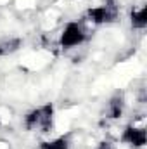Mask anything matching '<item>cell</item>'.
Instances as JSON below:
<instances>
[{"label": "cell", "mask_w": 147, "mask_h": 149, "mask_svg": "<svg viewBox=\"0 0 147 149\" xmlns=\"http://www.w3.org/2000/svg\"><path fill=\"white\" fill-rule=\"evenodd\" d=\"M130 23H132V28L135 30H144L147 26V9L146 5H140L139 9H133L132 14H130Z\"/></svg>", "instance_id": "cell-7"}, {"label": "cell", "mask_w": 147, "mask_h": 149, "mask_svg": "<svg viewBox=\"0 0 147 149\" xmlns=\"http://www.w3.org/2000/svg\"><path fill=\"white\" fill-rule=\"evenodd\" d=\"M123 111H125V95L123 92H114L102 111V116L106 120H119L123 116Z\"/></svg>", "instance_id": "cell-5"}, {"label": "cell", "mask_w": 147, "mask_h": 149, "mask_svg": "<svg viewBox=\"0 0 147 149\" xmlns=\"http://www.w3.org/2000/svg\"><path fill=\"white\" fill-rule=\"evenodd\" d=\"M23 127L28 132L49 134L54 128V104L47 102L43 106H38L28 111L23 118Z\"/></svg>", "instance_id": "cell-1"}, {"label": "cell", "mask_w": 147, "mask_h": 149, "mask_svg": "<svg viewBox=\"0 0 147 149\" xmlns=\"http://www.w3.org/2000/svg\"><path fill=\"white\" fill-rule=\"evenodd\" d=\"M121 142L130 146L133 149H140L146 146L147 142V134H146V125H144V120L140 123L133 121L130 125L125 127L123 134H121Z\"/></svg>", "instance_id": "cell-4"}, {"label": "cell", "mask_w": 147, "mask_h": 149, "mask_svg": "<svg viewBox=\"0 0 147 149\" xmlns=\"http://www.w3.org/2000/svg\"><path fill=\"white\" fill-rule=\"evenodd\" d=\"M119 19V7L114 0H106L102 5H97V7H92L85 12V17L83 21L90 23V24H111V23H116Z\"/></svg>", "instance_id": "cell-2"}, {"label": "cell", "mask_w": 147, "mask_h": 149, "mask_svg": "<svg viewBox=\"0 0 147 149\" xmlns=\"http://www.w3.org/2000/svg\"><path fill=\"white\" fill-rule=\"evenodd\" d=\"M88 40V31L83 24V21H71L68 23L59 37V45L62 49H74Z\"/></svg>", "instance_id": "cell-3"}, {"label": "cell", "mask_w": 147, "mask_h": 149, "mask_svg": "<svg viewBox=\"0 0 147 149\" xmlns=\"http://www.w3.org/2000/svg\"><path fill=\"white\" fill-rule=\"evenodd\" d=\"M23 47V38L19 37H3L0 38V57L12 56Z\"/></svg>", "instance_id": "cell-6"}, {"label": "cell", "mask_w": 147, "mask_h": 149, "mask_svg": "<svg viewBox=\"0 0 147 149\" xmlns=\"http://www.w3.org/2000/svg\"><path fill=\"white\" fill-rule=\"evenodd\" d=\"M38 149H69V139L68 137H55L50 141L40 142Z\"/></svg>", "instance_id": "cell-8"}, {"label": "cell", "mask_w": 147, "mask_h": 149, "mask_svg": "<svg viewBox=\"0 0 147 149\" xmlns=\"http://www.w3.org/2000/svg\"><path fill=\"white\" fill-rule=\"evenodd\" d=\"M95 149H114V146L111 144L109 141H102V142H101V144H99Z\"/></svg>", "instance_id": "cell-9"}]
</instances>
